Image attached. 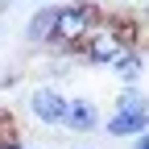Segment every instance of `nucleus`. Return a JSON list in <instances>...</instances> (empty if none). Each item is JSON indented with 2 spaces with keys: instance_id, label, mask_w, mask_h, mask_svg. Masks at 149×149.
Here are the masks:
<instances>
[{
  "instance_id": "obj_11",
  "label": "nucleus",
  "mask_w": 149,
  "mask_h": 149,
  "mask_svg": "<svg viewBox=\"0 0 149 149\" xmlns=\"http://www.w3.org/2000/svg\"><path fill=\"white\" fill-rule=\"evenodd\" d=\"M124 4H128V0H124Z\"/></svg>"
},
{
  "instance_id": "obj_8",
  "label": "nucleus",
  "mask_w": 149,
  "mask_h": 149,
  "mask_svg": "<svg viewBox=\"0 0 149 149\" xmlns=\"http://www.w3.org/2000/svg\"><path fill=\"white\" fill-rule=\"evenodd\" d=\"M141 108H149L141 87H120L116 91V112H141Z\"/></svg>"
},
{
  "instance_id": "obj_2",
  "label": "nucleus",
  "mask_w": 149,
  "mask_h": 149,
  "mask_svg": "<svg viewBox=\"0 0 149 149\" xmlns=\"http://www.w3.org/2000/svg\"><path fill=\"white\" fill-rule=\"evenodd\" d=\"M128 46L120 42V33H116V25H95L87 37H83V46H79V58L83 62H91V66H112L124 54Z\"/></svg>"
},
{
  "instance_id": "obj_10",
  "label": "nucleus",
  "mask_w": 149,
  "mask_h": 149,
  "mask_svg": "<svg viewBox=\"0 0 149 149\" xmlns=\"http://www.w3.org/2000/svg\"><path fill=\"white\" fill-rule=\"evenodd\" d=\"M21 149H46V145H21Z\"/></svg>"
},
{
  "instance_id": "obj_9",
  "label": "nucleus",
  "mask_w": 149,
  "mask_h": 149,
  "mask_svg": "<svg viewBox=\"0 0 149 149\" xmlns=\"http://www.w3.org/2000/svg\"><path fill=\"white\" fill-rule=\"evenodd\" d=\"M128 149H149V133H141V137H128Z\"/></svg>"
},
{
  "instance_id": "obj_1",
  "label": "nucleus",
  "mask_w": 149,
  "mask_h": 149,
  "mask_svg": "<svg viewBox=\"0 0 149 149\" xmlns=\"http://www.w3.org/2000/svg\"><path fill=\"white\" fill-rule=\"evenodd\" d=\"M100 25V8L87 4V0H66V4H58V13H54V37L50 46L58 50H79L83 37Z\"/></svg>"
},
{
  "instance_id": "obj_3",
  "label": "nucleus",
  "mask_w": 149,
  "mask_h": 149,
  "mask_svg": "<svg viewBox=\"0 0 149 149\" xmlns=\"http://www.w3.org/2000/svg\"><path fill=\"white\" fill-rule=\"evenodd\" d=\"M25 112H29V120H33V124H42V128H62L66 95H62L54 83H42V87H33V91H29Z\"/></svg>"
},
{
  "instance_id": "obj_6",
  "label": "nucleus",
  "mask_w": 149,
  "mask_h": 149,
  "mask_svg": "<svg viewBox=\"0 0 149 149\" xmlns=\"http://www.w3.org/2000/svg\"><path fill=\"white\" fill-rule=\"evenodd\" d=\"M108 70L120 79V87H141V74H145V54H141V46H128Z\"/></svg>"
},
{
  "instance_id": "obj_5",
  "label": "nucleus",
  "mask_w": 149,
  "mask_h": 149,
  "mask_svg": "<svg viewBox=\"0 0 149 149\" xmlns=\"http://www.w3.org/2000/svg\"><path fill=\"white\" fill-rule=\"evenodd\" d=\"M100 128H104L112 141L141 137V133H149V108H141V112H116V108H112V116H104Z\"/></svg>"
},
{
  "instance_id": "obj_4",
  "label": "nucleus",
  "mask_w": 149,
  "mask_h": 149,
  "mask_svg": "<svg viewBox=\"0 0 149 149\" xmlns=\"http://www.w3.org/2000/svg\"><path fill=\"white\" fill-rule=\"evenodd\" d=\"M100 104L95 100H87V95H74L66 100V112H62V128L74 137H87V133H100Z\"/></svg>"
},
{
  "instance_id": "obj_7",
  "label": "nucleus",
  "mask_w": 149,
  "mask_h": 149,
  "mask_svg": "<svg viewBox=\"0 0 149 149\" xmlns=\"http://www.w3.org/2000/svg\"><path fill=\"white\" fill-rule=\"evenodd\" d=\"M54 13H58V4H37L33 17L25 21V42L29 46H50L54 37Z\"/></svg>"
}]
</instances>
